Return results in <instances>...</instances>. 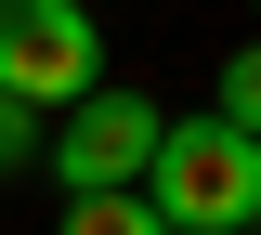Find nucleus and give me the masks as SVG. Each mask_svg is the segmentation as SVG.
Segmentation results:
<instances>
[{"label": "nucleus", "mask_w": 261, "mask_h": 235, "mask_svg": "<svg viewBox=\"0 0 261 235\" xmlns=\"http://www.w3.org/2000/svg\"><path fill=\"white\" fill-rule=\"evenodd\" d=\"M13 157H39V105H13V92H0V170H13Z\"/></svg>", "instance_id": "423d86ee"}, {"label": "nucleus", "mask_w": 261, "mask_h": 235, "mask_svg": "<svg viewBox=\"0 0 261 235\" xmlns=\"http://www.w3.org/2000/svg\"><path fill=\"white\" fill-rule=\"evenodd\" d=\"M0 92L13 105H79L105 92V39L79 0H0Z\"/></svg>", "instance_id": "f03ea898"}, {"label": "nucleus", "mask_w": 261, "mask_h": 235, "mask_svg": "<svg viewBox=\"0 0 261 235\" xmlns=\"http://www.w3.org/2000/svg\"><path fill=\"white\" fill-rule=\"evenodd\" d=\"M157 105L144 92H79L65 105V131H53V170H65V196H118V183H144L157 170Z\"/></svg>", "instance_id": "7ed1b4c3"}, {"label": "nucleus", "mask_w": 261, "mask_h": 235, "mask_svg": "<svg viewBox=\"0 0 261 235\" xmlns=\"http://www.w3.org/2000/svg\"><path fill=\"white\" fill-rule=\"evenodd\" d=\"M222 118H235V131H261V39L222 66Z\"/></svg>", "instance_id": "39448f33"}, {"label": "nucleus", "mask_w": 261, "mask_h": 235, "mask_svg": "<svg viewBox=\"0 0 261 235\" xmlns=\"http://www.w3.org/2000/svg\"><path fill=\"white\" fill-rule=\"evenodd\" d=\"M144 196L170 209V235H248L261 222V131H235V118H170Z\"/></svg>", "instance_id": "f257e3e1"}, {"label": "nucleus", "mask_w": 261, "mask_h": 235, "mask_svg": "<svg viewBox=\"0 0 261 235\" xmlns=\"http://www.w3.org/2000/svg\"><path fill=\"white\" fill-rule=\"evenodd\" d=\"M53 235H170V209L144 196V183H118V196H65Z\"/></svg>", "instance_id": "20e7f679"}]
</instances>
